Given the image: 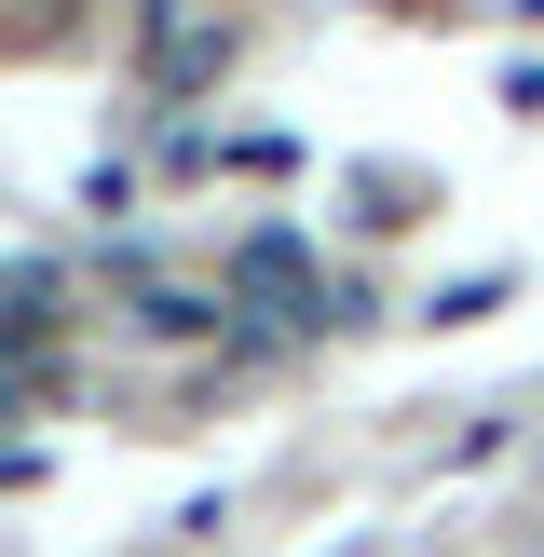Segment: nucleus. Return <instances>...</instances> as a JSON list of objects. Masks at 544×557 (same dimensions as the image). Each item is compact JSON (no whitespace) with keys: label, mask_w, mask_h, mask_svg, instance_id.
Returning <instances> with one entry per match:
<instances>
[{"label":"nucleus","mask_w":544,"mask_h":557,"mask_svg":"<svg viewBox=\"0 0 544 557\" xmlns=\"http://www.w3.org/2000/svg\"><path fill=\"white\" fill-rule=\"evenodd\" d=\"M69 14H82V0H0V41H54Z\"/></svg>","instance_id":"nucleus-2"},{"label":"nucleus","mask_w":544,"mask_h":557,"mask_svg":"<svg viewBox=\"0 0 544 557\" xmlns=\"http://www.w3.org/2000/svg\"><path fill=\"white\" fill-rule=\"evenodd\" d=\"M136 54H150L163 96H190V82H218V54H232V14H205V0H136Z\"/></svg>","instance_id":"nucleus-1"},{"label":"nucleus","mask_w":544,"mask_h":557,"mask_svg":"<svg viewBox=\"0 0 544 557\" xmlns=\"http://www.w3.org/2000/svg\"><path fill=\"white\" fill-rule=\"evenodd\" d=\"M205 14H232V0H205Z\"/></svg>","instance_id":"nucleus-3"}]
</instances>
